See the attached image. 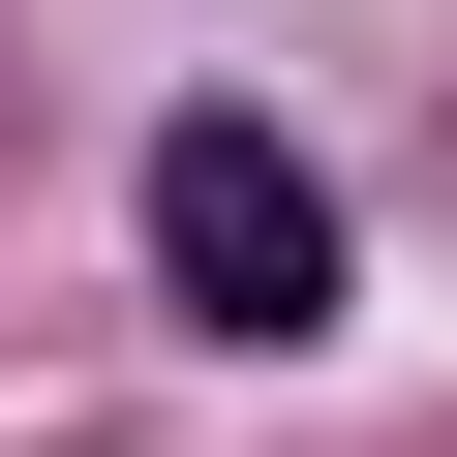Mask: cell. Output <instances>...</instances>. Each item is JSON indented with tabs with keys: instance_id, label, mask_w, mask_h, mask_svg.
Wrapping results in <instances>:
<instances>
[{
	"instance_id": "cell-1",
	"label": "cell",
	"mask_w": 457,
	"mask_h": 457,
	"mask_svg": "<svg viewBox=\"0 0 457 457\" xmlns=\"http://www.w3.org/2000/svg\"><path fill=\"white\" fill-rule=\"evenodd\" d=\"M153 305L183 336H336V153L245 122V92H183L153 122Z\"/></svg>"
}]
</instances>
